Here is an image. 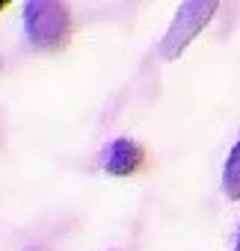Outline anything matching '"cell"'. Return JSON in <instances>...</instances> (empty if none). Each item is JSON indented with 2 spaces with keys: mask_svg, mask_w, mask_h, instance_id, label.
Listing matches in <instances>:
<instances>
[{
  "mask_svg": "<svg viewBox=\"0 0 240 251\" xmlns=\"http://www.w3.org/2000/svg\"><path fill=\"white\" fill-rule=\"evenodd\" d=\"M101 166L107 175L113 177H131L137 175L143 166H146V151L137 139L131 136H119L113 139L107 148H104V157H101Z\"/></svg>",
  "mask_w": 240,
  "mask_h": 251,
  "instance_id": "obj_3",
  "label": "cell"
},
{
  "mask_svg": "<svg viewBox=\"0 0 240 251\" xmlns=\"http://www.w3.org/2000/svg\"><path fill=\"white\" fill-rule=\"evenodd\" d=\"M234 251H240V227H237V239H234Z\"/></svg>",
  "mask_w": 240,
  "mask_h": 251,
  "instance_id": "obj_5",
  "label": "cell"
},
{
  "mask_svg": "<svg viewBox=\"0 0 240 251\" xmlns=\"http://www.w3.org/2000/svg\"><path fill=\"white\" fill-rule=\"evenodd\" d=\"M30 251H42V248H30Z\"/></svg>",
  "mask_w": 240,
  "mask_h": 251,
  "instance_id": "obj_6",
  "label": "cell"
},
{
  "mask_svg": "<svg viewBox=\"0 0 240 251\" xmlns=\"http://www.w3.org/2000/svg\"><path fill=\"white\" fill-rule=\"evenodd\" d=\"M216 9L219 6L213 3V0H187V3H181L175 9V18H172L169 30L160 39V48H157L160 59L163 62H175L196 42V36L210 24V18L216 15Z\"/></svg>",
  "mask_w": 240,
  "mask_h": 251,
  "instance_id": "obj_2",
  "label": "cell"
},
{
  "mask_svg": "<svg viewBox=\"0 0 240 251\" xmlns=\"http://www.w3.org/2000/svg\"><path fill=\"white\" fill-rule=\"evenodd\" d=\"M222 192L228 201H240V139L231 145L222 166Z\"/></svg>",
  "mask_w": 240,
  "mask_h": 251,
  "instance_id": "obj_4",
  "label": "cell"
},
{
  "mask_svg": "<svg viewBox=\"0 0 240 251\" xmlns=\"http://www.w3.org/2000/svg\"><path fill=\"white\" fill-rule=\"evenodd\" d=\"M21 18L27 42L39 50H60L71 39V9L60 0H30Z\"/></svg>",
  "mask_w": 240,
  "mask_h": 251,
  "instance_id": "obj_1",
  "label": "cell"
}]
</instances>
